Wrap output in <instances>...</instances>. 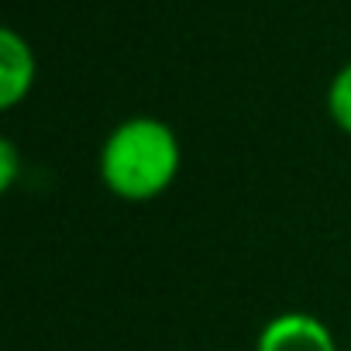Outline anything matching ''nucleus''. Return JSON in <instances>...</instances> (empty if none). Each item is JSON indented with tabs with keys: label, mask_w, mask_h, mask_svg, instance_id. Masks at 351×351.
<instances>
[{
	"label": "nucleus",
	"mask_w": 351,
	"mask_h": 351,
	"mask_svg": "<svg viewBox=\"0 0 351 351\" xmlns=\"http://www.w3.org/2000/svg\"><path fill=\"white\" fill-rule=\"evenodd\" d=\"M183 145L162 117H128L100 145L97 172L100 183L128 204L158 200L180 176Z\"/></svg>",
	"instance_id": "1"
},
{
	"label": "nucleus",
	"mask_w": 351,
	"mask_h": 351,
	"mask_svg": "<svg viewBox=\"0 0 351 351\" xmlns=\"http://www.w3.org/2000/svg\"><path fill=\"white\" fill-rule=\"evenodd\" d=\"M255 351H341V348L320 317L303 310H286L262 324Z\"/></svg>",
	"instance_id": "2"
},
{
	"label": "nucleus",
	"mask_w": 351,
	"mask_h": 351,
	"mask_svg": "<svg viewBox=\"0 0 351 351\" xmlns=\"http://www.w3.org/2000/svg\"><path fill=\"white\" fill-rule=\"evenodd\" d=\"M38 62L28 45L14 28L0 32V110H14L35 86Z\"/></svg>",
	"instance_id": "3"
},
{
	"label": "nucleus",
	"mask_w": 351,
	"mask_h": 351,
	"mask_svg": "<svg viewBox=\"0 0 351 351\" xmlns=\"http://www.w3.org/2000/svg\"><path fill=\"white\" fill-rule=\"evenodd\" d=\"M327 117L341 134L351 138V62H344L327 86Z\"/></svg>",
	"instance_id": "4"
},
{
	"label": "nucleus",
	"mask_w": 351,
	"mask_h": 351,
	"mask_svg": "<svg viewBox=\"0 0 351 351\" xmlns=\"http://www.w3.org/2000/svg\"><path fill=\"white\" fill-rule=\"evenodd\" d=\"M18 176H21V155H18L14 141L4 138V141H0V186H4V190H14Z\"/></svg>",
	"instance_id": "5"
},
{
	"label": "nucleus",
	"mask_w": 351,
	"mask_h": 351,
	"mask_svg": "<svg viewBox=\"0 0 351 351\" xmlns=\"http://www.w3.org/2000/svg\"><path fill=\"white\" fill-rule=\"evenodd\" d=\"M348 351H351V348H348Z\"/></svg>",
	"instance_id": "6"
}]
</instances>
